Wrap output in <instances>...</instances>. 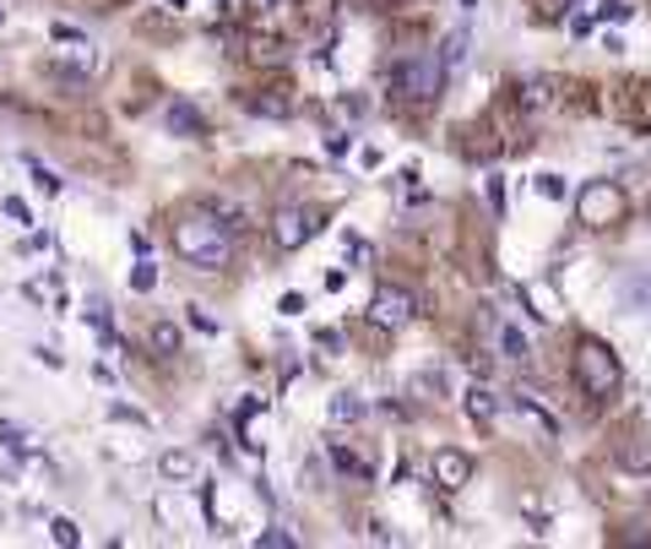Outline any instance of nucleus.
<instances>
[{"mask_svg":"<svg viewBox=\"0 0 651 549\" xmlns=\"http://www.w3.org/2000/svg\"><path fill=\"white\" fill-rule=\"evenodd\" d=\"M174 251H180V262H191L201 273L228 267V262H234V234H228L223 212H212V207L185 212V218L174 223Z\"/></svg>","mask_w":651,"mask_h":549,"instance_id":"nucleus-1","label":"nucleus"},{"mask_svg":"<svg viewBox=\"0 0 651 549\" xmlns=\"http://www.w3.org/2000/svg\"><path fill=\"white\" fill-rule=\"evenodd\" d=\"M576 387H581L591 403L613 398V392L625 387V365H619V353H613L608 344H597V338H581V344H576Z\"/></svg>","mask_w":651,"mask_h":549,"instance_id":"nucleus-2","label":"nucleus"},{"mask_svg":"<svg viewBox=\"0 0 651 549\" xmlns=\"http://www.w3.org/2000/svg\"><path fill=\"white\" fill-rule=\"evenodd\" d=\"M576 218H581L586 229H619L630 218L625 186L619 180H586L581 191H576Z\"/></svg>","mask_w":651,"mask_h":549,"instance_id":"nucleus-3","label":"nucleus"},{"mask_svg":"<svg viewBox=\"0 0 651 549\" xmlns=\"http://www.w3.org/2000/svg\"><path fill=\"white\" fill-rule=\"evenodd\" d=\"M440 87H446V55H435V50H413L402 71H396V93L407 98V104H435L440 98Z\"/></svg>","mask_w":651,"mask_h":549,"instance_id":"nucleus-4","label":"nucleus"},{"mask_svg":"<svg viewBox=\"0 0 651 549\" xmlns=\"http://www.w3.org/2000/svg\"><path fill=\"white\" fill-rule=\"evenodd\" d=\"M50 33H55V44H61V55H55V71L76 76V82L98 71V44H93V39H82V28H71V22H55Z\"/></svg>","mask_w":651,"mask_h":549,"instance_id":"nucleus-5","label":"nucleus"},{"mask_svg":"<svg viewBox=\"0 0 651 549\" xmlns=\"http://www.w3.org/2000/svg\"><path fill=\"white\" fill-rule=\"evenodd\" d=\"M326 212L321 207H282L277 218H271V240L282 245V251H299V245H310L316 234H321Z\"/></svg>","mask_w":651,"mask_h":549,"instance_id":"nucleus-6","label":"nucleus"},{"mask_svg":"<svg viewBox=\"0 0 651 549\" xmlns=\"http://www.w3.org/2000/svg\"><path fill=\"white\" fill-rule=\"evenodd\" d=\"M418 316V299L407 294V288H396V283H381L375 294H370V321L381 327V332H402L407 321Z\"/></svg>","mask_w":651,"mask_h":549,"instance_id":"nucleus-7","label":"nucleus"},{"mask_svg":"<svg viewBox=\"0 0 651 549\" xmlns=\"http://www.w3.org/2000/svg\"><path fill=\"white\" fill-rule=\"evenodd\" d=\"M22 299L44 305L50 316H65V310H71V288H65V273H61V267H50V273L28 277V283H22Z\"/></svg>","mask_w":651,"mask_h":549,"instance_id":"nucleus-8","label":"nucleus"},{"mask_svg":"<svg viewBox=\"0 0 651 549\" xmlns=\"http://www.w3.org/2000/svg\"><path fill=\"white\" fill-rule=\"evenodd\" d=\"M613 457H619V468H630V474H651V430L647 424H625Z\"/></svg>","mask_w":651,"mask_h":549,"instance_id":"nucleus-9","label":"nucleus"},{"mask_svg":"<svg viewBox=\"0 0 651 549\" xmlns=\"http://www.w3.org/2000/svg\"><path fill=\"white\" fill-rule=\"evenodd\" d=\"M429 474H435V484H440V489H467V484H472V457H467V452H456V446H440V452H435V457H429Z\"/></svg>","mask_w":651,"mask_h":549,"instance_id":"nucleus-10","label":"nucleus"},{"mask_svg":"<svg viewBox=\"0 0 651 549\" xmlns=\"http://www.w3.org/2000/svg\"><path fill=\"white\" fill-rule=\"evenodd\" d=\"M461 409H467V419H472L478 430H489V424H500V392H489V387L478 381V387L461 392Z\"/></svg>","mask_w":651,"mask_h":549,"instance_id":"nucleus-11","label":"nucleus"},{"mask_svg":"<svg viewBox=\"0 0 651 549\" xmlns=\"http://www.w3.org/2000/svg\"><path fill=\"white\" fill-rule=\"evenodd\" d=\"M239 104H245L250 115H260V120H288V115H294V98L277 93V87H256V93H245Z\"/></svg>","mask_w":651,"mask_h":549,"instance_id":"nucleus-12","label":"nucleus"},{"mask_svg":"<svg viewBox=\"0 0 651 549\" xmlns=\"http://www.w3.org/2000/svg\"><path fill=\"white\" fill-rule=\"evenodd\" d=\"M163 126H169L174 137H201V131H206L201 109H195V104H185V98H174V104L163 109Z\"/></svg>","mask_w":651,"mask_h":549,"instance_id":"nucleus-13","label":"nucleus"},{"mask_svg":"<svg viewBox=\"0 0 651 549\" xmlns=\"http://www.w3.org/2000/svg\"><path fill=\"white\" fill-rule=\"evenodd\" d=\"M521 299L532 305V316H537V321H559V316H565V305H559V294H554L548 283H526V288H521Z\"/></svg>","mask_w":651,"mask_h":549,"instance_id":"nucleus-14","label":"nucleus"},{"mask_svg":"<svg viewBox=\"0 0 651 549\" xmlns=\"http://www.w3.org/2000/svg\"><path fill=\"white\" fill-rule=\"evenodd\" d=\"M158 474H163L169 484L195 479V452H185V446H169V452L158 457Z\"/></svg>","mask_w":651,"mask_h":549,"instance_id":"nucleus-15","label":"nucleus"},{"mask_svg":"<svg viewBox=\"0 0 651 549\" xmlns=\"http://www.w3.org/2000/svg\"><path fill=\"white\" fill-rule=\"evenodd\" d=\"M511 403H516V409L526 413V419H532V424H537V430H543L548 441H559V419H554V413L543 409V403H537L532 392H511Z\"/></svg>","mask_w":651,"mask_h":549,"instance_id":"nucleus-16","label":"nucleus"},{"mask_svg":"<svg viewBox=\"0 0 651 549\" xmlns=\"http://www.w3.org/2000/svg\"><path fill=\"white\" fill-rule=\"evenodd\" d=\"M0 446L17 452V457H39V435L22 430V424H11V419H0Z\"/></svg>","mask_w":651,"mask_h":549,"instance_id":"nucleus-17","label":"nucleus"},{"mask_svg":"<svg viewBox=\"0 0 651 549\" xmlns=\"http://www.w3.org/2000/svg\"><path fill=\"white\" fill-rule=\"evenodd\" d=\"M500 353H505L511 365H526V359H532V344H526V332H521L516 321H500Z\"/></svg>","mask_w":651,"mask_h":549,"instance_id":"nucleus-18","label":"nucleus"},{"mask_svg":"<svg viewBox=\"0 0 651 549\" xmlns=\"http://www.w3.org/2000/svg\"><path fill=\"white\" fill-rule=\"evenodd\" d=\"M532 197H537V202H565L570 186H565L559 169H543V175H532Z\"/></svg>","mask_w":651,"mask_h":549,"instance_id":"nucleus-19","label":"nucleus"},{"mask_svg":"<svg viewBox=\"0 0 651 549\" xmlns=\"http://www.w3.org/2000/svg\"><path fill=\"white\" fill-rule=\"evenodd\" d=\"M364 398H353V392H337V398H331V409H326V419H331V424H359V419H364Z\"/></svg>","mask_w":651,"mask_h":549,"instance_id":"nucleus-20","label":"nucleus"},{"mask_svg":"<svg viewBox=\"0 0 651 549\" xmlns=\"http://www.w3.org/2000/svg\"><path fill=\"white\" fill-rule=\"evenodd\" d=\"M22 169H28V175H33V186H39V191H44V197H61V175H55V169H50V163H39V158H33V152H22Z\"/></svg>","mask_w":651,"mask_h":549,"instance_id":"nucleus-21","label":"nucleus"},{"mask_svg":"<svg viewBox=\"0 0 651 549\" xmlns=\"http://www.w3.org/2000/svg\"><path fill=\"white\" fill-rule=\"evenodd\" d=\"M147 344L158 348L163 359H174V353H180V344H185V338H180V327H174V321H152V332H147Z\"/></svg>","mask_w":651,"mask_h":549,"instance_id":"nucleus-22","label":"nucleus"},{"mask_svg":"<svg viewBox=\"0 0 651 549\" xmlns=\"http://www.w3.org/2000/svg\"><path fill=\"white\" fill-rule=\"evenodd\" d=\"M548 104H554L548 82H521V109H526V115H537V109H548Z\"/></svg>","mask_w":651,"mask_h":549,"instance_id":"nucleus-23","label":"nucleus"},{"mask_svg":"<svg viewBox=\"0 0 651 549\" xmlns=\"http://www.w3.org/2000/svg\"><path fill=\"white\" fill-rule=\"evenodd\" d=\"M359 120H364V104H359V98H337V104H331V126L353 131Z\"/></svg>","mask_w":651,"mask_h":549,"instance_id":"nucleus-24","label":"nucleus"},{"mask_svg":"<svg viewBox=\"0 0 651 549\" xmlns=\"http://www.w3.org/2000/svg\"><path fill=\"white\" fill-rule=\"evenodd\" d=\"M331 463H337L342 474H353V479H370V463H364V457H353L342 441H331Z\"/></svg>","mask_w":651,"mask_h":549,"instance_id":"nucleus-25","label":"nucleus"},{"mask_svg":"<svg viewBox=\"0 0 651 549\" xmlns=\"http://www.w3.org/2000/svg\"><path fill=\"white\" fill-rule=\"evenodd\" d=\"M130 288H136V294H152V288H158V262H152V256H136V267H130Z\"/></svg>","mask_w":651,"mask_h":549,"instance_id":"nucleus-26","label":"nucleus"},{"mask_svg":"<svg viewBox=\"0 0 651 549\" xmlns=\"http://www.w3.org/2000/svg\"><path fill=\"white\" fill-rule=\"evenodd\" d=\"M353 152V131H342V126H326V158H348Z\"/></svg>","mask_w":651,"mask_h":549,"instance_id":"nucleus-27","label":"nucleus"},{"mask_svg":"<svg viewBox=\"0 0 651 549\" xmlns=\"http://www.w3.org/2000/svg\"><path fill=\"white\" fill-rule=\"evenodd\" d=\"M50 539H55V545H82V528H76L71 517H50Z\"/></svg>","mask_w":651,"mask_h":549,"instance_id":"nucleus-28","label":"nucleus"},{"mask_svg":"<svg viewBox=\"0 0 651 549\" xmlns=\"http://www.w3.org/2000/svg\"><path fill=\"white\" fill-rule=\"evenodd\" d=\"M597 17H602V22H630V17H636V6H630V0H602V6H597Z\"/></svg>","mask_w":651,"mask_h":549,"instance_id":"nucleus-29","label":"nucleus"},{"mask_svg":"<svg viewBox=\"0 0 651 549\" xmlns=\"http://www.w3.org/2000/svg\"><path fill=\"white\" fill-rule=\"evenodd\" d=\"M0 212H6V218H11V223H22V229H28V223H33V207L22 202V197H6V202H0Z\"/></svg>","mask_w":651,"mask_h":549,"instance_id":"nucleus-30","label":"nucleus"},{"mask_svg":"<svg viewBox=\"0 0 651 549\" xmlns=\"http://www.w3.org/2000/svg\"><path fill=\"white\" fill-rule=\"evenodd\" d=\"M625 294H630V305H641V310H651V273H641L636 283H630V288H625Z\"/></svg>","mask_w":651,"mask_h":549,"instance_id":"nucleus-31","label":"nucleus"},{"mask_svg":"<svg viewBox=\"0 0 651 549\" xmlns=\"http://www.w3.org/2000/svg\"><path fill=\"white\" fill-rule=\"evenodd\" d=\"M413 392H446V376L440 370H418L413 376Z\"/></svg>","mask_w":651,"mask_h":549,"instance_id":"nucleus-32","label":"nucleus"},{"mask_svg":"<svg viewBox=\"0 0 651 549\" xmlns=\"http://www.w3.org/2000/svg\"><path fill=\"white\" fill-rule=\"evenodd\" d=\"M256 545L260 549H294V534H288V528H271V534H260Z\"/></svg>","mask_w":651,"mask_h":549,"instance_id":"nucleus-33","label":"nucleus"},{"mask_svg":"<svg viewBox=\"0 0 651 549\" xmlns=\"http://www.w3.org/2000/svg\"><path fill=\"white\" fill-rule=\"evenodd\" d=\"M461 66V61H467V33H451V39H446V66Z\"/></svg>","mask_w":651,"mask_h":549,"instance_id":"nucleus-34","label":"nucleus"},{"mask_svg":"<svg viewBox=\"0 0 651 549\" xmlns=\"http://www.w3.org/2000/svg\"><path fill=\"white\" fill-rule=\"evenodd\" d=\"M489 207L505 212V180H500V175H489Z\"/></svg>","mask_w":651,"mask_h":549,"instance_id":"nucleus-35","label":"nucleus"},{"mask_svg":"<svg viewBox=\"0 0 651 549\" xmlns=\"http://www.w3.org/2000/svg\"><path fill=\"white\" fill-rule=\"evenodd\" d=\"M277 310H282V316H305V294H282Z\"/></svg>","mask_w":651,"mask_h":549,"instance_id":"nucleus-36","label":"nucleus"},{"mask_svg":"<svg viewBox=\"0 0 651 549\" xmlns=\"http://www.w3.org/2000/svg\"><path fill=\"white\" fill-rule=\"evenodd\" d=\"M316 344H321L326 353H342V332H331V327H321V332H316Z\"/></svg>","mask_w":651,"mask_h":549,"instance_id":"nucleus-37","label":"nucleus"},{"mask_svg":"<svg viewBox=\"0 0 651 549\" xmlns=\"http://www.w3.org/2000/svg\"><path fill=\"white\" fill-rule=\"evenodd\" d=\"M191 327H195V332H206V338H212V332H217V321H212V316H206V310H191Z\"/></svg>","mask_w":651,"mask_h":549,"instance_id":"nucleus-38","label":"nucleus"},{"mask_svg":"<svg viewBox=\"0 0 651 549\" xmlns=\"http://www.w3.org/2000/svg\"><path fill=\"white\" fill-rule=\"evenodd\" d=\"M359 163H364V169H381L386 158H381V147H364V152H359Z\"/></svg>","mask_w":651,"mask_h":549,"instance_id":"nucleus-39","label":"nucleus"},{"mask_svg":"<svg viewBox=\"0 0 651 549\" xmlns=\"http://www.w3.org/2000/svg\"><path fill=\"white\" fill-rule=\"evenodd\" d=\"M461 6H478V0H461Z\"/></svg>","mask_w":651,"mask_h":549,"instance_id":"nucleus-40","label":"nucleus"},{"mask_svg":"<svg viewBox=\"0 0 651 549\" xmlns=\"http://www.w3.org/2000/svg\"><path fill=\"white\" fill-rule=\"evenodd\" d=\"M174 6H191V0H174Z\"/></svg>","mask_w":651,"mask_h":549,"instance_id":"nucleus-41","label":"nucleus"},{"mask_svg":"<svg viewBox=\"0 0 651 549\" xmlns=\"http://www.w3.org/2000/svg\"><path fill=\"white\" fill-rule=\"evenodd\" d=\"M266 6H277V0H266Z\"/></svg>","mask_w":651,"mask_h":549,"instance_id":"nucleus-42","label":"nucleus"},{"mask_svg":"<svg viewBox=\"0 0 651 549\" xmlns=\"http://www.w3.org/2000/svg\"><path fill=\"white\" fill-rule=\"evenodd\" d=\"M0 22H6V11H0Z\"/></svg>","mask_w":651,"mask_h":549,"instance_id":"nucleus-43","label":"nucleus"},{"mask_svg":"<svg viewBox=\"0 0 651 549\" xmlns=\"http://www.w3.org/2000/svg\"><path fill=\"white\" fill-rule=\"evenodd\" d=\"M647 212H651V202H647Z\"/></svg>","mask_w":651,"mask_h":549,"instance_id":"nucleus-44","label":"nucleus"}]
</instances>
